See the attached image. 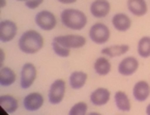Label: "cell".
Returning a JSON list of instances; mask_svg holds the SVG:
<instances>
[{
    "label": "cell",
    "mask_w": 150,
    "mask_h": 115,
    "mask_svg": "<svg viewBox=\"0 0 150 115\" xmlns=\"http://www.w3.org/2000/svg\"><path fill=\"white\" fill-rule=\"evenodd\" d=\"M44 47V38L35 30H27L19 40V49L23 53L35 54Z\"/></svg>",
    "instance_id": "6da1fadb"
},
{
    "label": "cell",
    "mask_w": 150,
    "mask_h": 115,
    "mask_svg": "<svg viewBox=\"0 0 150 115\" xmlns=\"http://www.w3.org/2000/svg\"><path fill=\"white\" fill-rule=\"evenodd\" d=\"M61 23L73 30H81L87 24V17L83 11L76 9H66L60 15Z\"/></svg>",
    "instance_id": "7a4b0ae2"
},
{
    "label": "cell",
    "mask_w": 150,
    "mask_h": 115,
    "mask_svg": "<svg viewBox=\"0 0 150 115\" xmlns=\"http://www.w3.org/2000/svg\"><path fill=\"white\" fill-rule=\"evenodd\" d=\"M89 36L91 40L97 45L106 44L111 36V31L104 23H95L89 30Z\"/></svg>",
    "instance_id": "3957f363"
},
{
    "label": "cell",
    "mask_w": 150,
    "mask_h": 115,
    "mask_svg": "<svg viewBox=\"0 0 150 115\" xmlns=\"http://www.w3.org/2000/svg\"><path fill=\"white\" fill-rule=\"evenodd\" d=\"M55 42L61 46L66 47L69 49H78L82 48L86 45V38L78 34H66V35H59L54 38Z\"/></svg>",
    "instance_id": "277c9868"
},
{
    "label": "cell",
    "mask_w": 150,
    "mask_h": 115,
    "mask_svg": "<svg viewBox=\"0 0 150 115\" xmlns=\"http://www.w3.org/2000/svg\"><path fill=\"white\" fill-rule=\"evenodd\" d=\"M65 94V82L62 79H57L52 83L49 90V101L53 105L60 104Z\"/></svg>",
    "instance_id": "5b68a950"
},
{
    "label": "cell",
    "mask_w": 150,
    "mask_h": 115,
    "mask_svg": "<svg viewBox=\"0 0 150 115\" xmlns=\"http://www.w3.org/2000/svg\"><path fill=\"white\" fill-rule=\"evenodd\" d=\"M35 23L42 30H52L55 28L57 20L54 13L49 11H42L35 16Z\"/></svg>",
    "instance_id": "8992f818"
},
{
    "label": "cell",
    "mask_w": 150,
    "mask_h": 115,
    "mask_svg": "<svg viewBox=\"0 0 150 115\" xmlns=\"http://www.w3.org/2000/svg\"><path fill=\"white\" fill-rule=\"evenodd\" d=\"M36 79V67L31 62H27L23 65L21 71V87L27 89L31 87Z\"/></svg>",
    "instance_id": "52a82bcc"
},
{
    "label": "cell",
    "mask_w": 150,
    "mask_h": 115,
    "mask_svg": "<svg viewBox=\"0 0 150 115\" xmlns=\"http://www.w3.org/2000/svg\"><path fill=\"white\" fill-rule=\"evenodd\" d=\"M18 31V26L11 20H4L0 22V40L7 43L13 40Z\"/></svg>",
    "instance_id": "ba28073f"
},
{
    "label": "cell",
    "mask_w": 150,
    "mask_h": 115,
    "mask_svg": "<svg viewBox=\"0 0 150 115\" xmlns=\"http://www.w3.org/2000/svg\"><path fill=\"white\" fill-rule=\"evenodd\" d=\"M139 69V61L134 56H128L118 64V72L122 76H132Z\"/></svg>",
    "instance_id": "9c48e42d"
},
{
    "label": "cell",
    "mask_w": 150,
    "mask_h": 115,
    "mask_svg": "<svg viewBox=\"0 0 150 115\" xmlns=\"http://www.w3.org/2000/svg\"><path fill=\"white\" fill-rule=\"evenodd\" d=\"M110 11L111 4L108 0H94L90 5V13L95 18H105Z\"/></svg>",
    "instance_id": "30bf717a"
},
{
    "label": "cell",
    "mask_w": 150,
    "mask_h": 115,
    "mask_svg": "<svg viewBox=\"0 0 150 115\" xmlns=\"http://www.w3.org/2000/svg\"><path fill=\"white\" fill-rule=\"evenodd\" d=\"M132 95L137 102H145L150 95V85L148 82L140 80L132 88Z\"/></svg>",
    "instance_id": "8fae6325"
},
{
    "label": "cell",
    "mask_w": 150,
    "mask_h": 115,
    "mask_svg": "<svg viewBox=\"0 0 150 115\" xmlns=\"http://www.w3.org/2000/svg\"><path fill=\"white\" fill-rule=\"evenodd\" d=\"M24 107L28 111H36L44 105V97L40 92H31L24 99Z\"/></svg>",
    "instance_id": "7c38bea8"
},
{
    "label": "cell",
    "mask_w": 150,
    "mask_h": 115,
    "mask_svg": "<svg viewBox=\"0 0 150 115\" xmlns=\"http://www.w3.org/2000/svg\"><path fill=\"white\" fill-rule=\"evenodd\" d=\"M111 92L108 88L99 87L90 94V101L95 106H104L110 101Z\"/></svg>",
    "instance_id": "4fadbf2b"
},
{
    "label": "cell",
    "mask_w": 150,
    "mask_h": 115,
    "mask_svg": "<svg viewBox=\"0 0 150 115\" xmlns=\"http://www.w3.org/2000/svg\"><path fill=\"white\" fill-rule=\"evenodd\" d=\"M112 24L116 30L124 32V31H127L130 28V26H132V20H130L127 15H125L123 13H116L113 17Z\"/></svg>",
    "instance_id": "5bb4252c"
},
{
    "label": "cell",
    "mask_w": 150,
    "mask_h": 115,
    "mask_svg": "<svg viewBox=\"0 0 150 115\" xmlns=\"http://www.w3.org/2000/svg\"><path fill=\"white\" fill-rule=\"evenodd\" d=\"M0 107L3 111H5L8 114H11L18 110L19 102L13 95L4 94L0 97Z\"/></svg>",
    "instance_id": "9a60e30c"
},
{
    "label": "cell",
    "mask_w": 150,
    "mask_h": 115,
    "mask_svg": "<svg viewBox=\"0 0 150 115\" xmlns=\"http://www.w3.org/2000/svg\"><path fill=\"white\" fill-rule=\"evenodd\" d=\"M127 9L136 17H143L148 11L145 0H127Z\"/></svg>",
    "instance_id": "2e32d148"
},
{
    "label": "cell",
    "mask_w": 150,
    "mask_h": 115,
    "mask_svg": "<svg viewBox=\"0 0 150 115\" xmlns=\"http://www.w3.org/2000/svg\"><path fill=\"white\" fill-rule=\"evenodd\" d=\"M129 51L128 45H114V46L106 47L102 50V54L105 56H108L110 58L118 57V56L124 55Z\"/></svg>",
    "instance_id": "e0dca14e"
},
{
    "label": "cell",
    "mask_w": 150,
    "mask_h": 115,
    "mask_svg": "<svg viewBox=\"0 0 150 115\" xmlns=\"http://www.w3.org/2000/svg\"><path fill=\"white\" fill-rule=\"evenodd\" d=\"M114 100H115V104H116L117 108L119 109L120 111H122V112H127V111H129L130 108H132L129 97H128V95L126 94L124 91H121V90L117 91V92L115 93Z\"/></svg>",
    "instance_id": "ac0fdd59"
},
{
    "label": "cell",
    "mask_w": 150,
    "mask_h": 115,
    "mask_svg": "<svg viewBox=\"0 0 150 115\" xmlns=\"http://www.w3.org/2000/svg\"><path fill=\"white\" fill-rule=\"evenodd\" d=\"M87 78L88 76L86 73L82 71H76L71 73V77H69V85L74 89H80L85 85Z\"/></svg>",
    "instance_id": "d6986e66"
},
{
    "label": "cell",
    "mask_w": 150,
    "mask_h": 115,
    "mask_svg": "<svg viewBox=\"0 0 150 115\" xmlns=\"http://www.w3.org/2000/svg\"><path fill=\"white\" fill-rule=\"evenodd\" d=\"M93 69H94L95 73L99 76H107L111 72L112 65L111 62L108 58L105 57H99L95 60L94 64H93Z\"/></svg>",
    "instance_id": "ffe728a7"
},
{
    "label": "cell",
    "mask_w": 150,
    "mask_h": 115,
    "mask_svg": "<svg viewBox=\"0 0 150 115\" xmlns=\"http://www.w3.org/2000/svg\"><path fill=\"white\" fill-rule=\"evenodd\" d=\"M16 74L11 67H2L0 69V84L1 86H11L16 81Z\"/></svg>",
    "instance_id": "44dd1931"
},
{
    "label": "cell",
    "mask_w": 150,
    "mask_h": 115,
    "mask_svg": "<svg viewBox=\"0 0 150 115\" xmlns=\"http://www.w3.org/2000/svg\"><path fill=\"white\" fill-rule=\"evenodd\" d=\"M138 53L142 58L150 57V36H143L138 43Z\"/></svg>",
    "instance_id": "7402d4cb"
},
{
    "label": "cell",
    "mask_w": 150,
    "mask_h": 115,
    "mask_svg": "<svg viewBox=\"0 0 150 115\" xmlns=\"http://www.w3.org/2000/svg\"><path fill=\"white\" fill-rule=\"evenodd\" d=\"M87 106L86 103L80 102L75 104L69 110V115H85L87 113Z\"/></svg>",
    "instance_id": "603a6c76"
},
{
    "label": "cell",
    "mask_w": 150,
    "mask_h": 115,
    "mask_svg": "<svg viewBox=\"0 0 150 115\" xmlns=\"http://www.w3.org/2000/svg\"><path fill=\"white\" fill-rule=\"evenodd\" d=\"M52 47H53V50H54V52H55V54H57L60 57H69V54H71V50H69V48L61 46V45L58 44L55 40H53Z\"/></svg>",
    "instance_id": "cb8c5ba5"
},
{
    "label": "cell",
    "mask_w": 150,
    "mask_h": 115,
    "mask_svg": "<svg viewBox=\"0 0 150 115\" xmlns=\"http://www.w3.org/2000/svg\"><path fill=\"white\" fill-rule=\"evenodd\" d=\"M42 2H44V0H28V1L25 2V5H26L27 9H38Z\"/></svg>",
    "instance_id": "d4e9b609"
},
{
    "label": "cell",
    "mask_w": 150,
    "mask_h": 115,
    "mask_svg": "<svg viewBox=\"0 0 150 115\" xmlns=\"http://www.w3.org/2000/svg\"><path fill=\"white\" fill-rule=\"evenodd\" d=\"M0 65H1V67H2V64L3 62H4V52H3L2 49H0Z\"/></svg>",
    "instance_id": "484cf974"
},
{
    "label": "cell",
    "mask_w": 150,
    "mask_h": 115,
    "mask_svg": "<svg viewBox=\"0 0 150 115\" xmlns=\"http://www.w3.org/2000/svg\"><path fill=\"white\" fill-rule=\"evenodd\" d=\"M58 1L63 4H71V3H75L77 0H58Z\"/></svg>",
    "instance_id": "4316f807"
},
{
    "label": "cell",
    "mask_w": 150,
    "mask_h": 115,
    "mask_svg": "<svg viewBox=\"0 0 150 115\" xmlns=\"http://www.w3.org/2000/svg\"><path fill=\"white\" fill-rule=\"evenodd\" d=\"M0 6H1V9L5 6V0H0Z\"/></svg>",
    "instance_id": "83f0119b"
},
{
    "label": "cell",
    "mask_w": 150,
    "mask_h": 115,
    "mask_svg": "<svg viewBox=\"0 0 150 115\" xmlns=\"http://www.w3.org/2000/svg\"><path fill=\"white\" fill-rule=\"evenodd\" d=\"M146 113H147L148 115H150V104L147 106V108H146Z\"/></svg>",
    "instance_id": "f1b7e54d"
},
{
    "label": "cell",
    "mask_w": 150,
    "mask_h": 115,
    "mask_svg": "<svg viewBox=\"0 0 150 115\" xmlns=\"http://www.w3.org/2000/svg\"><path fill=\"white\" fill-rule=\"evenodd\" d=\"M18 1H24V2H26V1H28V0H18Z\"/></svg>",
    "instance_id": "f546056e"
}]
</instances>
